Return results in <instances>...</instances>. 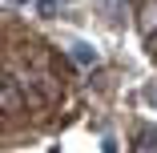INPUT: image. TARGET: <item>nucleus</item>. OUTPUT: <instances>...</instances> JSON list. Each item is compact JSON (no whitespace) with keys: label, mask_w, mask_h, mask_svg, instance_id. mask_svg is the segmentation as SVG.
<instances>
[{"label":"nucleus","mask_w":157,"mask_h":153,"mask_svg":"<svg viewBox=\"0 0 157 153\" xmlns=\"http://www.w3.org/2000/svg\"><path fill=\"white\" fill-rule=\"evenodd\" d=\"M69 56L77 60V65H85V69H89V65H97V60H101V56H97V48H93V44H85V40L69 44Z\"/></svg>","instance_id":"1"},{"label":"nucleus","mask_w":157,"mask_h":153,"mask_svg":"<svg viewBox=\"0 0 157 153\" xmlns=\"http://www.w3.org/2000/svg\"><path fill=\"white\" fill-rule=\"evenodd\" d=\"M141 33L145 36H157V0H149V4L141 8Z\"/></svg>","instance_id":"2"},{"label":"nucleus","mask_w":157,"mask_h":153,"mask_svg":"<svg viewBox=\"0 0 157 153\" xmlns=\"http://www.w3.org/2000/svg\"><path fill=\"white\" fill-rule=\"evenodd\" d=\"M4 113H20V93H16V81H4Z\"/></svg>","instance_id":"3"},{"label":"nucleus","mask_w":157,"mask_h":153,"mask_svg":"<svg viewBox=\"0 0 157 153\" xmlns=\"http://www.w3.org/2000/svg\"><path fill=\"white\" fill-rule=\"evenodd\" d=\"M56 8H60V0H36V12L40 16H52Z\"/></svg>","instance_id":"4"},{"label":"nucleus","mask_w":157,"mask_h":153,"mask_svg":"<svg viewBox=\"0 0 157 153\" xmlns=\"http://www.w3.org/2000/svg\"><path fill=\"white\" fill-rule=\"evenodd\" d=\"M149 48H153V56H157V36H149Z\"/></svg>","instance_id":"5"},{"label":"nucleus","mask_w":157,"mask_h":153,"mask_svg":"<svg viewBox=\"0 0 157 153\" xmlns=\"http://www.w3.org/2000/svg\"><path fill=\"white\" fill-rule=\"evenodd\" d=\"M105 153H117V149H113V141H105Z\"/></svg>","instance_id":"6"}]
</instances>
